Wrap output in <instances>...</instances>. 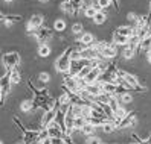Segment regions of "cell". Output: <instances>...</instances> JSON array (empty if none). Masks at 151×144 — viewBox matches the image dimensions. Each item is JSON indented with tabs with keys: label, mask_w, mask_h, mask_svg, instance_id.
I'll return each mask as SVG.
<instances>
[{
	"label": "cell",
	"mask_w": 151,
	"mask_h": 144,
	"mask_svg": "<svg viewBox=\"0 0 151 144\" xmlns=\"http://www.w3.org/2000/svg\"><path fill=\"white\" fill-rule=\"evenodd\" d=\"M116 76H118V77H121V79L124 80V82L127 84V87H128L130 89H136V91H147V88L140 87V84H139V79H137L134 74L128 73L127 70L118 68V70H116Z\"/></svg>",
	"instance_id": "obj_1"
},
{
	"label": "cell",
	"mask_w": 151,
	"mask_h": 144,
	"mask_svg": "<svg viewBox=\"0 0 151 144\" xmlns=\"http://www.w3.org/2000/svg\"><path fill=\"white\" fill-rule=\"evenodd\" d=\"M70 52H72V47H67L58 56V59L55 61V68H57L58 73H66L67 74L69 67H70Z\"/></svg>",
	"instance_id": "obj_2"
},
{
	"label": "cell",
	"mask_w": 151,
	"mask_h": 144,
	"mask_svg": "<svg viewBox=\"0 0 151 144\" xmlns=\"http://www.w3.org/2000/svg\"><path fill=\"white\" fill-rule=\"evenodd\" d=\"M2 62L6 68V71L17 68V65L20 64V53L19 52H8L2 56Z\"/></svg>",
	"instance_id": "obj_3"
},
{
	"label": "cell",
	"mask_w": 151,
	"mask_h": 144,
	"mask_svg": "<svg viewBox=\"0 0 151 144\" xmlns=\"http://www.w3.org/2000/svg\"><path fill=\"white\" fill-rule=\"evenodd\" d=\"M43 20H44V18H43L41 14L32 15L31 18H29V21H28V26H26V32H28L29 35H34V32L43 26Z\"/></svg>",
	"instance_id": "obj_4"
},
{
	"label": "cell",
	"mask_w": 151,
	"mask_h": 144,
	"mask_svg": "<svg viewBox=\"0 0 151 144\" xmlns=\"http://www.w3.org/2000/svg\"><path fill=\"white\" fill-rule=\"evenodd\" d=\"M86 65H90V62H88L87 59H78V61H70V67H69V71L67 74L70 77H76L79 74V71H81L83 67Z\"/></svg>",
	"instance_id": "obj_5"
},
{
	"label": "cell",
	"mask_w": 151,
	"mask_h": 144,
	"mask_svg": "<svg viewBox=\"0 0 151 144\" xmlns=\"http://www.w3.org/2000/svg\"><path fill=\"white\" fill-rule=\"evenodd\" d=\"M34 37H35V40H37L40 44H47V41L52 38V29L41 26L40 29H37L34 32Z\"/></svg>",
	"instance_id": "obj_6"
},
{
	"label": "cell",
	"mask_w": 151,
	"mask_h": 144,
	"mask_svg": "<svg viewBox=\"0 0 151 144\" xmlns=\"http://www.w3.org/2000/svg\"><path fill=\"white\" fill-rule=\"evenodd\" d=\"M99 55H101V58L102 59H114L116 58V55H118V47L114 46L113 43H107L104 46V49L99 52Z\"/></svg>",
	"instance_id": "obj_7"
},
{
	"label": "cell",
	"mask_w": 151,
	"mask_h": 144,
	"mask_svg": "<svg viewBox=\"0 0 151 144\" xmlns=\"http://www.w3.org/2000/svg\"><path fill=\"white\" fill-rule=\"evenodd\" d=\"M136 124V112H127V115L118 123H114L116 128H121V129H125V128H133Z\"/></svg>",
	"instance_id": "obj_8"
},
{
	"label": "cell",
	"mask_w": 151,
	"mask_h": 144,
	"mask_svg": "<svg viewBox=\"0 0 151 144\" xmlns=\"http://www.w3.org/2000/svg\"><path fill=\"white\" fill-rule=\"evenodd\" d=\"M0 89H2V97L5 99L8 94L11 93V80H9V71H6V73L0 77Z\"/></svg>",
	"instance_id": "obj_9"
},
{
	"label": "cell",
	"mask_w": 151,
	"mask_h": 144,
	"mask_svg": "<svg viewBox=\"0 0 151 144\" xmlns=\"http://www.w3.org/2000/svg\"><path fill=\"white\" fill-rule=\"evenodd\" d=\"M46 132H47V138H64V132L61 131V128L57 123H50L46 128Z\"/></svg>",
	"instance_id": "obj_10"
},
{
	"label": "cell",
	"mask_w": 151,
	"mask_h": 144,
	"mask_svg": "<svg viewBox=\"0 0 151 144\" xmlns=\"http://www.w3.org/2000/svg\"><path fill=\"white\" fill-rule=\"evenodd\" d=\"M57 109H58V106L54 108V109H49V111H46V112L43 114V117H41V129H46L50 123H54Z\"/></svg>",
	"instance_id": "obj_11"
},
{
	"label": "cell",
	"mask_w": 151,
	"mask_h": 144,
	"mask_svg": "<svg viewBox=\"0 0 151 144\" xmlns=\"http://www.w3.org/2000/svg\"><path fill=\"white\" fill-rule=\"evenodd\" d=\"M63 88H66L67 91L75 93V94L79 91L78 84H76V79H75V77H70L69 74H66V76H64V80H63Z\"/></svg>",
	"instance_id": "obj_12"
},
{
	"label": "cell",
	"mask_w": 151,
	"mask_h": 144,
	"mask_svg": "<svg viewBox=\"0 0 151 144\" xmlns=\"http://www.w3.org/2000/svg\"><path fill=\"white\" fill-rule=\"evenodd\" d=\"M99 74H101V70L98 68V67H92V70L88 71V74L83 79L86 85H92L95 82H98V79H99Z\"/></svg>",
	"instance_id": "obj_13"
},
{
	"label": "cell",
	"mask_w": 151,
	"mask_h": 144,
	"mask_svg": "<svg viewBox=\"0 0 151 144\" xmlns=\"http://www.w3.org/2000/svg\"><path fill=\"white\" fill-rule=\"evenodd\" d=\"M20 109L23 112H31L32 109H37V106L34 103V99H26V100H23L20 105Z\"/></svg>",
	"instance_id": "obj_14"
},
{
	"label": "cell",
	"mask_w": 151,
	"mask_h": 144,
	"mask_svg": "<svg viewBox=\"0 0 151 144\" xmlns=\"http://www.w3.org/2000/svg\"><path fill=\"white\" fill-rule=\"evenodd\" d=\"M19 21H22V15H17V14L5 15V18H3V23H5V26H8V28L15 24V23H19Z\"/></svg>",
	"instance_id": "obj_15"
},
{
	"label": "cell",
	"mask_w": 151,
	"mask_h": 144,
	"mask_svg": "<svg viewBox=\"0 0 151 144\" xmlns=\"http://www.w3.org/2000/svg\"><path fill=\"white\" fill-rule=\"evenodd\" d=\"M113 44L114 46H127L128 44V38L127 37H122V35L116 33V32H113Z\"/></svg>",
	"instance_id": "obj_16"
},
{
	"label": "cell",
	"mask_w": 151,
	"mask_h": 144,
	"mask_svg": "<svg viewBox=\"0 0 151 144\" xmlns=\"http://www.w3.org/2000/svg\"><path fill=\"white\" fill-rule=\"evenodd\" d=\"M116 33H119V35H122V37H127V38H130L133 33H134V31H133V28L131 26H119V28L114 31Z\"/></svg>",
	"instance_id": "obj_17"
},
{
	"label": "cell",
	"mask_w": 151,
	"mask_h": 144,
	"mask_svg": "<svg viewBox=\"0 0 151 144\" xmlns=\"http://www.w3.org/2000/svg\"><path fill=\"white\" fill-rule=\"evenodd\" d=\"M107 106L110 108V111H111V114L113 112H116L119 108H121V103H119V99L116 97V96H110V99H109V103H107Z\"/></svg>",
	"instance_id": "obj_18"
},
{
	"label": "cell",
	"mask_w": 151,
	"mask_h": 144,
	"mask_svg": "<svg viewBox=\"0 0 151 144\" xmlns=\"http://www.w3.org/2000/svg\"><path fill=\"white\" fill-rule=\"evenodd\" d=\"M95 41L93 35L90 32H83L81 33V38H79V44H83V46H88V44H92Z\"/></svg>",
	"instance_id": "obj_19"
},
{
	"label": "cell",
	"mask_w": 151,
	"mask_h": 144,
	"mask_svg": "<svg viewBox=\"0 0 151 144\" xmlns=\"http://www.w3.org/2000/svg\"><path fill=\"white\" fill-rule=\"evenodd\" d=\"M9 80H11V84H20L22 82V74L17 68L9 70Z\"/></svg>",
	"instance_id": "obj_20"
},
{
	"label": "cell",
	"mask_w": 151,
	"mask_h": 144,
	"mask_svg": "<svg viewBox=\"0 0 151 144\" xmlns=\"http://www.w3.org/2000/svg\"><path fill=\"white\" fill-rule=\"evenodd\" d=\"M92 20H93V23H95V24H104V23H105V20H107V14H105L104 11H98Z\"/></svg>",
	"instance_id": "obj_21"
},
{
	"label": "cell",
	"mask_w": 151,
	"mask_h": 144,
	"mask_svg": "<svg viewBox=\"0 0 151 144\" xmlns=\"http://www.w3.org/2000/svg\"><path fill=\"white\" fill-rule=\"evenodd\" d=\"M50 55V47L47 44H40L38 46V56L40 58H47Z\"/></svg>",
	"instance_id": "obj_22"
},
{
	"label": "cell",
	"mask_w": 151,
	"mask_h": 144,
	"mask_svg": "<svg viewBox=\"0 0 151 144\" xmlns=\"http://www.w3.org/2000/svg\"><path fill=\"white\" fill-rule=\"evenodd\" d=\"M98 11H101L98 6H87V8H84V14H86L87 18H93Z\"/></svg>",
	"instance_id": "obj_23"
},
{
	"label": "cell",
	"mask_w": 151,
	"mask_h": 144,
	"mask_svg": "<svg viewBox=\"0 0 151 144\" xmlns=\"http://www.w3.org/2000/svg\"><path fill=\"white\" fill-rule=\"evenodd\" d=\"M60 9L66 12V14H73V9H72V5H70L69 0H63V2L60 3Z\"/></svg>",
	"instance_id": "obj_24"
},
{
	"label": "cell",
	"mask_w": 151,
	"mask_h": 144,
	"mask_svg": "<svg viewBox=\"0 0 151 144\" xmlns=\"http://www.w3.org/2000/svg\"><path fill=\"white\" fill-rule=\"evenodd\" d=\"M101 129H102V132H105V133H111V132H114L116 126H114L113 121H105V123L101 126Z\"/></svg>",
	"instance_id": "obj_25"
},
{
	"label": "cell",
	"mask_w": 151,
	"mask_h": 144,
	"mask_svg": "<svg viewBox=\"0 0 151 144\" xmlns=\"http://www.w3.org/2000/svg\"><path fill=\"white\" fill-rule=\"evenodd\" d=\"M79 132H81V133H84V135H87V137H90V135H95V133H93V132H95V128H93L92 124L86 123V124L83 126V128L79 129Z\"/></svg>",
	"instance_id": "obj_26"
},
{
	"label": "cell",
	"mask_w": 151,
	"mask_h": 144,
	"mask_svg": "<svg viewBox=\"0 0 151 144\" xmlns=\"http://www.w3.org/2000/svg\"><path fill=\"white\" fill-rule=\"evenodd\" d=\"M122 55H124V58H125V59H133V58L136 56V50L128 47V46H125V49H124V52H122Z\"/></svg>",
	"instance_id": "obj_27"
},
{
	"label": "cell",
	"mask_w": 151,
	"mask_h": 144,
	"mask_svg": "<svg viewBox=\"0 0 151 144\" xmlns=\"http://www.w3.org/2000/svg\"><path fill=\"white\" fill-rule=\"evenodd\" d=\"M86 123L87 121H86V118H83V117H75V118H73V129L75 131H79Z\"/></svg>",
	"instance_id": "obj_28"
},
{
	"label": "cell",
	"mask_w": 151,
	"mask_h": 144,
	"mask_svg": "<svg viewBox=\"0 0 151 144\" xmlns=\"http://www.w3.org/2000/svg\"><path fill=\"white\" fill-rule=\"evenodd\" d=\"M54 29H55L57 32H63V31L66 29V21L61 20V18H57V20L54 21Z\"/></svg>",
	"instance_id": "obj_29"
},
{
	"label": "cell",
	"mask_w": 151,
	"mask_h": 144,
	"mask_svg": "<svg viewBox=\"0 0 151 144\" xmlns=\"http://www.w3.org/2000/svg\"><path fill=\"white\" fill-rule=\"evenodd\" d=\"M118 99H119V103H121V102H122V103H131V102H133V94L128 91V93L121 94Z\"/></svg>",
	"instance_id": "obj_30"
},
{
	"label": "cell",
	"mask_w": 151,
	"mask_h": 144,
	"mask_svg": "<svg viewBox=\"0 0 151 144\" xmlns=\"http://www.w3.org/2000/svg\"><path fill=\"white\" fill-rule=\"evenodd\" d=\"M110 5H111V0H98V2H96V6L99 8L101 11H102V9H107V8H110Z\"/></svg>",
	"instance_id": "obj_31"
},
{
	"label": "cell",
	"mask_w": 151,
	"mask_h": 144,
	"mask_svg": "<svg viewBox=\"0 0 151 144\" xmlns=\"http://www.w3.org/2000/svg\"><path fill=\"white\" fill-rule=\"evenodd\" d=\"M86 144H102V141H101L99 137H96V135H90V137H87Z\"/></svg>",
	"instance_id": "obj_32"
},
{
	"label": "cell",
	"mask_w": 151,
	"mask_h": 144,
	"mask_svg": "<svg viewBox=\"0 0 151 144\" xmlns=\"http://www.w3.org/2000/svg\"><path fill=\"white\" fill-rule=\"evenodd\" d=\"M83 32H84V28H83V24H81V23H75V24H72V33L81 35Z\"/></svg>",
	"instance_id": "obj_33"
},
{
	"label": "cell",
	"mask_w": 151,
	"mask_h": 144,
	"mask_svg": "<svg viewBox=\"0 0 151 144\" xmlns=\"http://www.w3.org/2000/svg\"><path fill=\"white\" fill-rule=\"evenodd\" d=\"M90 70H92V67H90V65H86V67H83V68H81V71H79V74H78L75 79H84V77L88 74V71H90Z\"/></svg>",
	"instance_id": "obj_34"
},
{
	"label": "cell",
	"mask_w": 151,
	"mask_h": 144,
	"mask_svg": "<svg viewBox=\"0 0 151 144\" xmlns=\"http://www.w3.org/2000/svg\"><path fill=\"white\" fill-rule=\"evenodd\" d=\"M49 79H50V76H49V73H46V71H41V73L38 74V80L41 84H47Z\"/></svg>",
	"instance_id": "obj_35"
},
{
	"label": "cell",
	"mask_w": 151,
	"mask_h": 144,
	"mask_svg": "<svg viewBox=\"0 0 151 144\" xmlns=\"http://www.w3.org/2000/svg\"><path fill=\"white\" fill-rule=\"evenodd\" d=\"M49 144H64V138H49Z\"/></svg>",
	"instance_id": "obj_36"
},
{
	"label": "cell",
	"mask_w": 151,
	"mask_h": 144,
	"mask_svg": "<svg viewBox=\"0 0 151 144\" xmlns=\"http://www.w3.org/2000/svg\"><path fill=\"white\" fill-rule=\"evenodd\" d=\"M127 18L130 20V21H133L136 24V21H137V18H139V15H136V14H133V12H130L128 15H127Z\"/></svg>",
	"instance_id": "obj_37"
},
{
	"label": "cell",
	"mask_w": 151,
	"mask_h": 144,
	"mask_svg": "<svg viewBox=\"0 0 151 144\" xmlns=\"http://www.w3.org/2000/svg\"><path fill=\"white\" fill-rule=\"evenodd\" d=\"M111 3L114 5V9L119 11V2H118V0H111Z\"/></svg>",
	"instance_id": "obj_38"
},
{
	"label": "cell",
	"mask_w": 151,
	"mask_h": 144,
	"mask_svg": "<svg viewBox=\"0 0 151 144\" xmlns=\"http://www.w3.org/2000/svg\"><path fill=\"white\" fill-rule=\"evenodd\" d=\"M147 59H148V62L151 64V50H148V52H147Z\"/></svg>",
	"instance_id": "obj_39"
},
{
	"label": "cell",
	"mask_w": 151,
	"mask_h": 144,
	"mask_svg": "<svg viewBox=\"0 0 151 144\" xmlns=\"http://www.w3.org/2000/svg\"><path fill=\"white\" fill-rule=\"evenodd\" d=\"M38 2H41V3H47L49 0H38Z\"/></svg>",
	"instance_id": "obj_40"
},
{
	"label": "cell",
	"mask_w": 151,
	"mask_h": 144,
	"mask_svg": "<svg viewBox=\"0 0 151 144\" xmlns=\"http://www.w3.org/2000/svg\"><path fill=\"white\" fill-rule=\"evenodd\" d=\"M0 144H5V143H3V141H2V140H0Z\"/></svg>",
	"instance_id": "obj_41"
},
{
	"label": "cell",
	"mask_w": 151,
	"mask_h": 144,
	"mask_svg": "<svg viewBox=\"0 0 151 144\" xmlns=\"http://www.w3.org/2000/svg\"><path fill=\"white\" fill-rule=\"evenodd\" d=\"M5 2H12V0H5Z\"/></svg>",
	"instance_id": "obj_42"
},
{
	"label": "cell",
	"mask_w": 151,
	"mask_h": 144,
	"mask_svg": "<svg viewBox=\"0 0 151 144\" xmlns=\"http://www.w3.org/2000/svg\"><path fill=\"white\" fill-rule=\"evenodd\" d=\"M150 11H151V2H150Z\"/></svg>",
	"instance_id": "obj_43"
},
{
	"label": "cell",
	"mask_w": 151,
	"mask_h": 144,
	"mask_svg": "<svg viewBox=\"0 0 151 144\" xmlns=\"http://www.w3.org/2000/svg\"><path fill=\"white\" fill-rule=\"evenodd\" d=\"M17 144H23V143H22V141H20V143H17Z\"/></svg>",
	"instance_id": "obj_44"
},
{
	"label": "cell",
	"mask_w": 151,
	"mask_h": 144,
	"mask_svg": "<svg viewBox=\"0 0 151 144\" xmlns=\"http://www.w3.org/2000/svg\"><path fill=\"white\" fill-rule=\"evenodd\" d=\"M150 50H151V44H150Z\"/></svg>",
	"instance_id": "obj_45"
},
{
	"label": "cell",
	"mask_w": 151,
	"mask_h": 144,
	"mask_svg": "<svg viewBox=\"0 0 151 144\" xmlns=\"http://www.w3.org/2000/svg\"><path fill=\"white\" fill-rule=\"evenodd\" d=\"M131 144H136V143H131Z\"/></svg>",
	"instance_id": "obj_46"
},
{
	"label": "cell",
	"mask_w": 151,
	"mask_h": 144,
	"mask_svg": "<svg viewBox=\"0 0 151 144\" xmlns=\"http://www.w3.org/2000/svg\"><path fill=\"white\" fill-rule=\"evenodd\" d=\"M0 93H2V89H0Z\"/></svg>",
	"instance_id": "obj_47"
}]
</instances>
